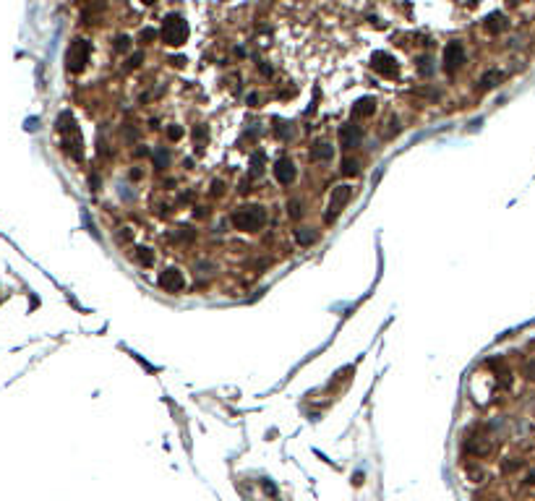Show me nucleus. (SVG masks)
Returning a JSON list of instances; mask_svg holds the SVG:
<instances>
[{"instance_id":"dca6fc26","label":"nucleus","mask_w":535,"mask_h":501,"mask_svg":"<svg viewBox=\"0 0 535 501\" xmlns=\"http://www.w3.org/2000/svg\"><path fill=\"white\" fill-rule=\"evenodd\" d=\"M139 259H141V264H146V266L154 261V259H151V254H149V248H144V254H139Z\"/></svg>"},{"instance_id":"39448f33","label":"nucleus","mask_w":535,"mask_h":501,"mask_svg":"<svg viewBox=\"0 0 535 501\" xmlns=\"http://www.w3.org/2000/svg\"><path fill=\"white\" fill-rule=\"evenodd\" d=\"M272 172H274V180H277L279 186H290L295 180V162H293V159H287V157H282V159H277V162H274Z\"/></svg>"},{"instance_id":"20e7f679","label":"nucleus","mask_w":535,"mask_h":501,"mask_svg":"<svg viewBox=\"0 0 535 501\" xmlns=\"http://www.w3.org/2000/svg\"><path fill=\"white\" fill-rule=\"evenodd\" d=\"M350 196H352V188L350 186H337V188H332V196H329V219L334 217V214H340L345 207H347V201H350Z\"/></svg>"},{"instance_id":"9d476101","label":"nucleus","mask_w":535,"mask_h":501,"mask_svg":"<svg viewBox=\"0 0 535 501\" xmlns=\"http://www.w3.org/2000/svg\"><path fill=\"white\" fill-rule=\"evenodd\" d=\"M340 139H342V146H355V144H358V139H361V131L352 128V126H345L340 131Z\"/></svg>"},{"instance_id":"423d86ee","label":"nucleus","mask_w":535,"mask_h":501,"mask_svg":"<svg viewBox=\"0 0 535 501\" xmlns=\"http://www.w3.org/2000/svg\"><path fill=\"white\" fill-rule=\"evenodd\" d=\"M462 63H465V50H462V44H460V42H449L447 50H444V68H447L449 73H454Z\"/></svg>"},{"instance_id":"4468645a","label":"nucleus","mask_w":535,"mask_h":501,"mask_svg":"<svg viewBox=\"0 0 535 501\" xmlns=\"http://www.w3.org/2000/svg\"><path fill=\"white\" fill-rule=\"evenodd\" d=\"M499 79H501V73H499V71H491V73L483 76L480 84H483V89H488V86H494V81H499Z\"/></svg>"},{"instance_id":"f03ea898","label":"nucleus","mask_w":535,"mask_h":501,"mask_svg":"<svg viewBox=\"0 0 535 501\" xmlns=\"http://www.w3.org/2000/svg\"><path fill=\"white\" fill-rule=\"evenodd\" d=\"M162 42L170 44V47H181V44L186 42L188 37V27H186V21L181 16H167L162 21V32H160Z\"/></svg>"},{"instance_id":"a211bd4d","label":"nucleus","mask_w":535,"mask_h":501,"mask_svg":"<svg viewBox=\"0 0 535 501\" xmlns=\"http://www.w3.org/2000/svg\"><path fill=\"white\" fill-rule=\"evenodd\" d=\"M144 39H154V32H151V29H144V32H141V42H144Z\"/></svg>"},{"instance_id":"f3484780","label":"nucleus","mask_w":535,"mask_h":501,"mask_svg":"<svg viewBox=\"0 0 535 501\" xmlns=\"http://www.w3.org/2000/svg\"><path fill=\"white\" fill-rule=\"evenodd\" d=\"M525 373H527V379H532V381H535V360H532L530 366L525 368Z\"/></svg>"},{"instance_id":"6ab92c4d","label":"nucleus","mask_w":535,"mask_h":501,"mask_svg":"<svg viewBox=\"0 0 535 501\" xmlns=\"http://www.w3.org/2000/svg\"><path fill=\"white\" fill-rule=\"evenodd\" d=\"M141 3H146V6H151V3H154V0H141Z\"/></svg>"},{"instance_id":"f257e3e1","label":"nucleus","mask_w":535,"mask_h":501,"mask_svg":"<svg viewBox=\"0 0 535 501\" xmlns=\"http://www.w3.org/2000/svg\"><path fill=\"white\" fill-rule=\"evenodd\" d=\"M266 222V212L264 207H240L233 212V224L235 230H243V233H256L261 230Z\"/></svg>"},{"instance_id":"6e6552de","label":"nucleus","mask_w":535,"mask_h":501,"mask_svg":"<svg viewBox=\"0 0 535 501\" xmlns=\"http://www.w3.org/2000/svg\"><path fill=\"white\" fill-rule=\"evenodd\" d=\"M160 285L167 292H181L186 287V280H183V274L177 269H167V271H162V274H160Z\"/></svg>"},{"instance_id":"ddd939ff","label":"nucleus","mask_w":535,"mask_h":501,"mask_svg":"<svg viewBox=\"0 0 535 501\" xmlns=\"http://www.w3.org/2000/svg\"><path fill=\"white\" fill-rule=\"evenodd\" d=\"M295 235H298V240L303 243V245H308V243H314V233H305V227H300V230H295Z\"/></svg>"},{"instance_id":"1a4fd4ad","label":"nucleus","mask_w":535,"mask_h":501,"mask_svg":"<svg viewBox=\"0 0 535 501\" xmlns=\"http://www.w3.org/2000/svg\"><path fill=\"white\" fill-rule=\"evenodd\" d=\"M376 112V99L373 97H363L352 105V118H371Z\"/></svg>"},{"instance_id":"0eeeda50","label":"nucleus","mask_w":535,"mask_h":501,"mask_svg":"<svg viewBox=\"0 0 535 501\" xmlns=\"http://www.w3.org/2000/svg\"><path fill=\"white\" fill-rule=\"evenodd\" d=\"M371 65H373L376 73H381V76H387V79H392V76L397 73V60H394L392 55H387V53H373Z\"/></svg>"},{"instance_id":"2eb2a0df","label":"nucleus","mask_w":535,"mask_h":501,"mask_svg":"<svg viewBox=\"0 0 535 501\" xmlns=\"http://www.w3.org/2000/svg\"><path fill=\"white\" fill-rule=\"evenodd\" d=\"M115 47H118V50H123V53H125V50H128V47H131V44H128V37H118V39H115Z\"/></svg>"},{"instance_id":"9b49d317","label":"nucleus","mask_w":535,"mask_h":501,"mask_svg":"<svg viewBox=\"0 0 535 501\" xmlns=\"http://www.w3.org/2000/svg\"><path fill=\"white\" fill-rule=\"evenodd\" d=\"M486 29L491 32V34L504 32V29H506V18H504L501 13H491V16H488V21H486Z\"/></svg>"},{"instance_id":"f8f14e48","label":"nucleus","mask_w":535,"mask_h":501,"mask_svg":"<svg viewBox=\"0 0 535 501\" xmlns=\"http://www.w3.org/2000/svg\"><path fill=\"white\" fill-rule=\"evenodd\" d=\"M311 159H332V146L329 144H319L314 152H311Z\"/></svg>"},{"instance_id":"7ed1b4c3","label":"nucleus","mask_w":535,"mask_h":501,"mask_svg":"<svg viewBox=\"0 0 535 501\" xmlns=\"http://www.w3.org/2000/svg\"><path fill=\"white\" fill-rule=\"evenodd\" d=\"M89 53H92V47H89V42L86 39H76L71 44V50H68V68L71 71H81V68L89 63Z\"/></svg>"}]
</instances>
